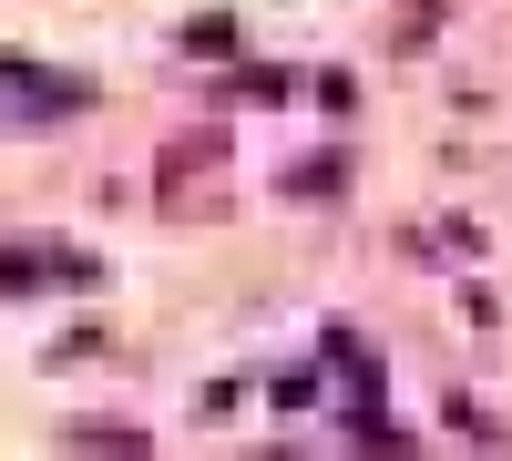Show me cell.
<instances>
[{
    "mask_svg": "<svg viewBox=\"0 0 512 461\" xmlns=\"http://www.w3.org/2000/svg\"><path fill=\"white\" fill-rule=\"evenodd\" d=\"M0 82H11V93H31V113H72V103H82V82H62V72H21V62H0Z\"/></svg>",
    "mask_w": 512,
    "mask_h": 461,
    "instance_id": "1",
    "label": "cell"
},
{
    "mask_svg": "<svg viewBox=\"0 0 512 461\" xmlns=\"http://www.w3.org/2000/svg\"><path fill=\"white\" fill-rule=\"evenodd\" d=\"M236 93H246V103H287L297 82H287V72H267V62H256V72H236Z\"/></svg>",
    "mask_w": 512,
    "mask_h": 461,
    "instance_id": "2",
    "label": "cell"
},
{
    "mask_svg": "<svg viewBox=\"0 0 512 461\" xmlns=\"http://www.w3.org/2000/svg\"><path fill=\"white\" fill-rule=\"evenodd\" d=\"M256 461H287V451H256Z\"/></svg>",
    "mask_w": 512,
    "mask_h": 461,
    "instance_id": "3",
    "label": "cell"
}]
</instances>
